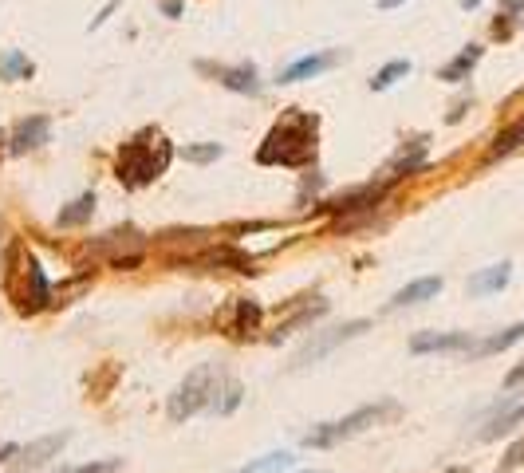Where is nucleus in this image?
<instances>
[{
  "label": "nucleus",
  "mask_w": 524,
  "mask_h": 473,
  "mask_svg": "<svg viewBox=\"0 0 524 473\" xmlns=\"http://www.w3.org/2000/svg\"><path fill=\"white\" fill-rule=\"evenodd\" d=\"M509 280H513V265L501 261L493 269H481L477 276H469V296H493V292L509 288Z\"/></svg>",
  "instance_id": "4468645a"
},
{
  "label": "nucleus",
  "mask_w": 524,
  "mask_h": 473,
  "mask_svg": "<svg viewBox=\"0 0 524 473\" xmlns=\"http://www.w3.org/2000/svg\"><path fill=\"white\" fill-rule=\"evenodd\" d=\"M162 12H166V16H178V12H182V0H162Z\"/></svg>",
  "instance_id": "c85d7f7f"
},
{
  "label": "nucleus",
  "mask_w": 524,
  "mask_h": 473,
  "mask_svg": "<svg viewBox=\"0 0 524 473\" xmlns=\"http://www.w3.org/2000/svg\"><path fill=\"white\" fill-rule=\"evenodd\" d=\"M119 458H107V462H87V466H75V470H64V473H119Z\"/></svg>",
  "instance_id": "393cba45"
},
{
  "label": "nucleus",
  "mask_w": 524,
  "mask_h": 473,
  "mask_svg": "<svg viewBox=\"0 0 524 473\" xmlns=\"http://www.w3.org/2000/svg\"><path fill=\"white\" fill-rule=\"evenodd\" d=\"M67 446V434H48V438H40V442H32V446H24V450H16V462H12V470L28 473V470H40L44 462H52L60 450Z\"/></svg>",
  "instance_id": "9b49d317"
},
{
  "label": "nucleus",
  "mask_w": 524,
  "mask_h": 473,
  "mask_svg": "<svg viewBox=\"0 0 524 473\" xmlns=\"http://www.w3.org/2000/svg\"><path fill=\"white\" fill-rule=\"evenodd\" d=\"M410 75V60H391L387 68L375 71V79H371V91H387V87H394L398 79H406Z\"/></svg>",
  "instance_id": "4be33fe9"
},
{
  "label": "nucleus",
  "mask_w": 524,
  "mask_h": 473,
  "mask_svg": "<svg viewBox=\"0 0 524 473\" xmlns=\"http://www.w3.org/2000/svg\"><path fill=\"white\" fill-rule=\"evenodd\" d=\"M481 52H485L481 44H465L446 68H438V79H446V83H461V79H469L473 68L481 64Z\"/></svg>",
  "instance_id": "dca6fc26"
},
{
  "label": "nucleus",
  "mask_w": 524,
  "mask_h": 473,
  "mask_svg": "<svg viewBox=\"0 0 524 473\" xmlns=\"http://www.w3.org/2000/svg\"><path fill=\"white\" fill-rule=\"evenodd\" d=\"M308 473H324V470H308Z\"/></svg>",
  "instance_id": "2f4dec72"
},
{
  "label": "nucleus",
  "mask_w": 524,
  "mask_h": 473,
  "mask_svg": "<svg viewBox=\"0 0 524 473\" xmlns=\"http://www.w3.org/2000/svg\"><path fill=\"white\" fill-rule=\"evenodd\" d=\"M524 462V442H517L509 454H505V462H501V470H513V466H521Z\"/></svg>",
  "instance_id": "a878e982"
},
{
  "label": "nucleus",
  "mask_w": 524,
  "mask_h": 473,
  "mask_svg": "<svg viewBox=\"0 0 524 473\" xmlns=\"http://www.w3.org/2000/svg\"><path fill=\"white\" fill-rule=\"evenodd\" d=\"M477 339L469 332H418L410 339L414 355H438V351H473Z\"/></svg>",
  "instance_id": "9d476101"
},
{
  "label": "nucleus",
  "mask_w": 524,
  "mask_h": 473,
  "mask_svg": "<svg viewBox=\"0 0 524 473\" xmlns=\"http://www.w3.org/2000/svg\"><path fill=\"white\" fill-rule=\"evenodd\" d=\"M521 146H524V119L493 138V146H489V162H497V158H505V154H513V150H521Z\"/></svg>",
  "instance_id": "6ab92c4d"
},
{
  "label": "nucleus",
  "mask_w": 524,
  "mask_h": 473,
  "mask_svg": "<svg viewBox=\"0 0 524 473\" xmlns=\"http://www.w3.org/2000/svg\"><path fill=\"white\" fill-rule=\"evenodd\" d=\"M4 292L20 316H36V312L52 308V284L40 269V261L20 241H12L4 253Z\"/></svg>",
  "instance_id": "20e7f679"
},
{
  "label": "nucleus",
  "mask_w": 524,
  "mask_h": 473,
  "mask_svg": "<svg viewBox=\"0 0 524 473\" xmlns=\"http://www.w3.org/2000/svg\"><path fill=\"white\" fill-rule=\"evenodd\" d=\"M316 150H320V115L288 107V111H280V119L264 135L261 150H257V162L261 166L300 170V166L316 162Z\"/></svg>",
  "instance_id": "f03ea898"
},
{
  "label": "nucleus",
  "mask_w": 524,
  "mask_h": 473,
  "mask_svg": "<svg viewBox=\"0 0 524 473\" xmlns=\"http://www.w3.org/2000/svg\"><path fill=\"white\" fill-rule=\"evenodd\" d=\"M442 292V276H422V280H414V284H406V288H398L391 296V304L387 308H410V304H426V300H434Z\"/></svg>",
  "instance_id": "ddd939ff"
},
{
  "label": "nucleus",
  "mask_w": 524,
  "mask_h": 473,
  "mask_svg": "<svg viewBox=\"0 0 524 473\" xmlns=\"http://www.w3.org/2000/svg\"><path fill=\"white\" fill-rule=\"evenodd\" d=\"M182 154H186V162H197V166H205V162H217V158H221L225 150H221L217 142H205V146H186Z\"/></svg>",
  "instance_id": "b1692460"
},
{
  "label": "nucleus",
  "mask_w": 524,
  "mask_h": 473,
  "mask_svg": "<svg viewBox=\"0 0 524 473\" xmlns=\"http://www.w3.org/2000/svg\"><path fill=\"white\" fill-rule=\"evenodd\" d=\"M521 383H524V363L521 367H513V371L505 375V387H521Z\"/></svg>",
  "instance_id": "bb28decb"
},
{
  "label": "nucleus",
  "mask_w": 524,
  "mask_h": 473,
  "mask_svg": "<svg viewBox=\"0 0 524 473\" xmlns=\"http://www.w3.org/2000/svg\"><path fill=\"white\" fill-rule=\"evenodd\" d=\"M32 75H36V64L24 52H8L0 60V79H32Z\"/></svg>",
  "instance_id": "aec40b11"
},
{
  "label": "nucleus",
  "mask_w": 524,
  "mask_h": 473,
  "mask_svg": "<svg viewBox=\"0 0 524 473\" xmlns=\"http://www.w3.org/2000/svg\"><path fill=\"white\" fill-rule=\"evenodd\" d=\"M174 162V142L162 135L158 127H146L138 131L131 142L119 146V158H115V178L127 186V190H146L150 182H158Z\"/></svg>",
  "instance_id": "7ed1b4c3"
},
{
  "label": "nucleus",
  "mask_w": 524,
  "mask_h": 473,
  "mask_svg": "<svg viewBox=\"0 0 524 473\" xmlns=\"http://www.w3.org/2000/svg\"><path fill=\"white\" fill-rule=\"evenodd\" d=\"M524 339V320L521 324H513V328H505V332H497V336L481 339V343H473V359H485V355H501V351H509L513 343H521Z\"/></svg>",
  "instance_id": "f3484780"
},
{
  "label": "nucleus",
  "mask_w": 524,
  "mask_h": 473,
  "mask_svg": "<svg viewBox=\"0 0 524 473\" xmlns=\"http://www.w3.org/2000/svg\"><path fill=\"white\" fill-rule=\"evenodd\" d=\"M91 213H95V194H79L71 205L60 209V217H56V225L60 229H75V225H83V221H91Z\"/></svg>",
  "instance_id": "a211bd4d"
},
{
  "label": "nucleus",
  "mask_w": 524,
  "mask_h": 473,
  "mask_svg": "<svg viewBox=\"0 0 524 473\" xmlns=\"http://www.w3.org/2000/svg\"><path fill=\"white\" fill-rule=\"evenodd\" d=\"M241 383L233 379V375H225V367L221 363H201L194 367L182 383H178V391L170 395V418L174 422H186V418H194V414H233L237 406H241Z\"/></svg>",
  "instance_id": "f257e3e1"
},
{
  "label": "nucleus",
  "mask_w": 524,
  "mask_h": 473,
  "mask_svg": "<svg viewBox=\"0 0 524 473\" xmlns=\"http://www.w3.org/2000/svg\"><path fill=\"white\" fill-rule=\"evenodd\" d=\"M367 328H371V320H351V324H343V328L320 332V336L312 339V343H308V347H304V351L296 355V363H292V367L300 371V367H312V363H320V359H324L328 351H335V347H339V343H347V339L363 336Z\"/></svg>",
  "instance_id": "423d86ee"
},
{
  "label": "nucleus",
  "mask_w": 524,
  "mask_h": 473,
  "mask_svg": "<svg viewBox=\"0 0 524 473\" xmlns=\"http://www.w3.org/2000/svg\"><path fill=\"white\" fill-rule=\"evenodd\" d=\"M197 71L213 75L221 87L237 91V95H261L264 83L257 79V68L253 64H241V68H225V64H197Z\"/></svg>",
  "instance_id": "0eeeda50"
},
{
  "label": "nucleus",
  "mask_w": 524,
  "mask_h": 473,
  "mask_svg": "<svg viewBox=\"0 0 524 473\" xmlns=\"http://www.w3.org/2000/svg\"><path fill=\"white\" fill-rule=\"evenodd\" d=\"M52 135V119L48 115H32V119H20L12 127V138H8V154H28V150H40Z\"/></svg>",
  "instance_id": "6e6552de"
},
{
  "label": "nucleus",
  "mask_w": 524,
  "mask_h": 473,
  "mask_svg": "<svg viewBox=\"0 0 524 473\" xmlns=\"http://www.w3.org/2000/svg\"><path fill=\"white\" fill-rule=\"evenodd\" d=\"M296 466V458L292 454H264V458H257V462H249L245 470H237V473H284V470H292Z\"/></svg>",
  "instance_id": "412c9836"
},
{
  "label": "nucleus",
  "mask_w": 524,
  "mask_h": 473,
  "mask_svg": "<svg viewBox=\"0 0 524 473\" xmlns=\"http://www.w3.org/2000/svg\"><path fill=\"white\" fill-rule=\"evenodd\" d=\"M394 414H398V403H391V399L371 403V406H359V410L347 414V418H335V422H320V426H312L300 442H304L308 450H331V446H339V442H347V438H355V434L379 426L383 418H394Z\"/></svg>",
  "instance_id": "39448f33"
},
{
  "label": "nucleus",
  "mask_w": 524,
  "mask_h": 473,
  "mask_svg": "<svg viewBox=\"0 0 524 473\" xmlns=\"http://www.w3.org/2000/svg\"><path fill=\"white\" fill-rule=\"evenodd\" d=\"M343 56L339 52H320V56H304V60H296V64H288V68L280 71V83H300V79H316L320 71L335 68Z\"/></svg>",
  "instance_id": "f8f14e48"
},
{
  "label": "nucleus",
  "mask_w": 524,
  "mask_h": 473,
  "mask_svg": "<svg viewBox=\"0 0 524 473\" xmlns=\"http://www.w3.org/2000/svg\"><path fill=\"white\" fill-rule=\"evenodd\" d=\"M221 328H225L233 339L253 336V332L261 328V304H257V300H245V296L233 300L229 312H221Z\"/></svg>",
  "instance_id": "1a4fd4ad"
},
{
  "label": "nucleus",
  "mask_w": 524,
  "mask_h": 473,
  "mask_svg": "<svg viewBox=\"0 0 524 473\" xmlns=\"http://www.w3.org/2000/svg\"><path fill=\"white\" fill-rule=\"evenodd\" d=\"M16 450H20V446H12V442H0V466H4L8 458H16Z\"/></svg>",
  "instance_id": "cd10ccee"
},
{
  "label": "nucleus",
  "mask_w": 524,
  "mask_h": 473,
  "mask_svg": "<svg viewBox=\"0 0 524 473\" xmlns=\"http://www.w3.org/2000/svg\"><path fill=\"white\" fill-rule=\"evenodd\" d=\"M521 422H524V403L517 406V410H509V414H501V418H497V422H493L489 430H481V438H485V442H493V438H501V434L517 430Z\"/></svg>",
  "instance_id": "5701e85b"
},
{
  "label": "nucleus",
  "mask_w": 524,
  "mask_h": 473,
  "mask_svg": "<svg viewBox=\"0 0 524 473\" xmlns=\"http://www.w3.org/2000/svg\"><path fill=\"white\" fill-rule=\"evenodd\" d=\"M398 4H406V0H379V8H398Z\"/></svg>",
  "instance_id": "c756f323"
},
{
  "label": "nucleus",
  "mask_w": 524,
  "mask_h": 473,
  "mask_svg": "<svg viewBox=\"0 0 524 473\" xmlns=\"http://www.w3.org/2000/svg\"><path fill=\"white\" fill-rule=\"evenodd\" d=\"M422 162H426V138H414L410 146H402L398 154L391 158V166H387V182H398L402 174H414V170H422Z\"/></svg>",
  "instance_id": "2eb2a0df"
},
{
  "label": "nucleus",
  "mask_w": 524,
  "mask_h": 473,
  "mask_svg": "<svg viewBox=\"0 0 524 473\" xmlns=\"http://www.w3.org/2000/svg\"><path fill=\"white\" fill-rule=\"evenodd\" d=\"M461 8H477V4H481V0H458Z\"/></svg>",
  "instance_id": "7c9ffc66"
}]
</instances>
